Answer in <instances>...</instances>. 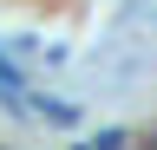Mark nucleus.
<instances>
[{
	"instance_id": "f257e3e1",
	"label": "nucleus",
	"mask_w": 157,
	"mask_h": 150,
	"mask_svg": "<svg viewBox=\"0 0 157 150\" xmlns=\"http://www.w3.org/2000/svg\"><path fill=\"white\" fill-rule=\"evenodd\" d=\"M33 111H39V118H52V124H72V118H78V111L59 104V98H33Z\"/></svg>"
},
{
	"instance_id": "f03ea898",
	"label": "nucleus",
	"mask_w": 157,
	"mask_h": 150,
	"mask_svg": "<svg viewBox=\"0 0 157 150\" xmlns=\"http://www.w3.org/2000/svg\"><path fill=\"white\" fill-rule=\"evenodd\" d=\"M0 85H7V91H26V79H20V72H13L7 59H0Z\"/></svg>"
}]
</instances>
